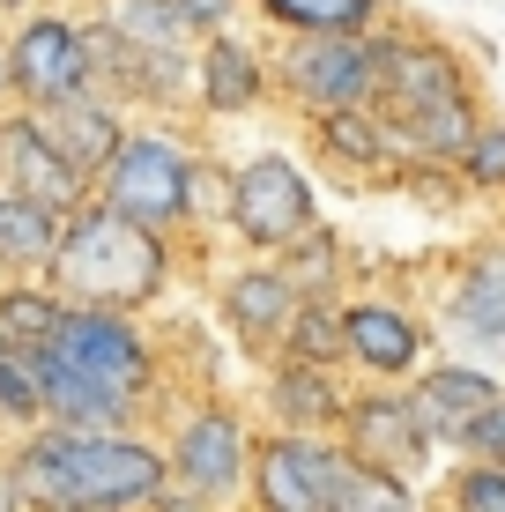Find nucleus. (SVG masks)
<instances>
[{
	"label": "nucleus",
	"mask_w": 505,
	"mask_h": 512,
	"mask_svg": "<svg viewBox=\"0 0 505 512\" xmlns=\"http://www.w3.org/2000/svg\"><path fill=\"white\" fill-rule=\"evenodd\" d=\"M38 282L75 312H127L134 320L142 305H156L179 282V253H171V238H149L134 223L104 216L97 201H82L60 223V245H52Z\"/></svg>",
	"instance_id": "obj_3"
},
{
	"label": "nucleus",
	"mask_w": 505,
	"mask_h": 512,
	"mask_svg": "<svg viewBox=\"0 0 505 512\" xmlns=\"http://www.w3.org/2000/svg\"><path fill=\"white\" fill-rule=\"evenodd\" d=\"M0 112H8V67H0Z\"/></svg>",
	"instance_id": "obj_34"
},
{
	"label": "nucleus",
	"mask_w": 505,
	"mask_h": 512,
	"mask_svg": "<svg viewBox=\"0 0 505 512\" xmlns=\"http://www.w3.org/2000/svg\"><path fill=\"white\" fill-rule=\"evenodd\" d=\"M0 67H8V104L15 112H45L82 90H97L90 38H82L75 8H23L0 23Z\"/></svg>",
	"instance_id": "obj_6"
},
{
	"label": "nucleus",
	"mask_w": 505,
	"mask_h": 512,
	"mask_svg": "<svg viewBox=\"0 0 505 512\" xmlns=\"http://www.w3.org/2000/svg\"><path fill=\"white\" fill-rule=\"evenodd\" d=\"M0 193H23V201L52 208V216H75L90 201V179L52 149V134L38 127V112H0Z\"/></svg>",
	"instance_id": "obj_14"
},
{
	"label": "nucleus",
	"mask_w": 505,
	"mask_h": 512,
	"mask_svg": "<svg viewBox=\"0 0 505 512\" xmlns=\"http://www.w3.org/2000/svg\"><path fill=\"white\" fill-rule=\"evenodd\" d=\"M223 223H231V238L246 245L253 260H275L320 223V193H312L298 156L260 149V156L223 171Z\"/></svg>",
	"instance_id": "obj_7"
},
{
	"label": "nucleus",
	"mask_w": 505,
	"mask_h": 512,
	"mask_svg": "<svg viewBox=\"0 0 505 512\" xmlns=\"http://www.w3.org/2000/svg\"><path fill=\"white\" fill-rule=\"evenodd\" d=\"M38 127L52 134V149L67 156V164L82 171V179L97 186V171L112 164V149H119V134H127V112H119L112 97H97V90H82V97H67V104H45L38 112Z\"/></svg>",
	"instance_id": "obj_19"
},
{
	"label": "nucleus",
	"mask_w": 505,
	"mask_h": 512,
	"mask_svg": "<svg viewBox=\"0 0 505 512\" xmlns=\"http://www.w3.org/2000/svg\"><path fill=\"white\" fill-rule=\"evenodd\" d=\"M201 149L186 134H171V127H134L127 119V134H119V149H112V164L97 171V186H90V201L104 208V216H119V223H134V231H149V238H179L186 223L201 216Z\"/></svg>",
	"instance_id": "obj_4"
},
{
	"label": "nucleus",
	"mask_w": 505,
	"mask_h": 512,
	"mask_svg": "<svg viewBox=\"0 0 505 512\" xmlns=\"http://www.w3.org/2000/svg\"><path fill=\"white\" fill-rule=\"evenodd\" d=\"M275 90H268V52L238 30H208L194 45V104L208 119H246L260 112Z\"/></svg>",
	"instance_id": "obj_17"
},
{
	"label": "nucleus",
	"mask_w": 505,
	"mask_h": 512,
	"mask_svg": "<svg viewBox=\"0 0 505 512\" xmlns=\"http://www.w3.org/2000/svg\"><path fill=\"white\" fill-rule=\"evenodd\" d=\"M275 38H364L387 23V0H246Z\"/></svg>",
	"instance_id": "obj_21"
},
{
	"label": "nucleus",
	"mask_w": 505,
	"mask_h": 512,
	"mask_svg": "<svg viewBox=\"0 0 505 512\" xmlns=\"http://www.w3.org/2000/svg\"><path fill=\"white\" fill-rule=\"evenodd\" d=\"M30 8H75V0H30Z\"/></svg>",
	"instance_id": "obj_33"
},
{
	"label": "nucleus",
	"mask_w": 505,
	"mask_h": 512,
	"mask_svg": "<svg viewBox=\"0 0 505 512\" xmlns=\"http://www.w3.org/2000/svg\"><path fill=\"white\" fill-rule=\"evenodd\" d=\"M0 490L23 512H149L164 505V446L142 431H15Z\"/></svg>",
	"instance_id": "obj_2"
},
{
	"label": "nucleus",
	"mask_w": 505,
	"mask_h": 512,
	"mask_svg": "<svg viewBox=\"0 0 505 512\" xmlns=\"http://www.w3.org/2000/svg\"><path fill=\"white\" fill-rule=\"evenodd\" d=\"M0 453H8V431H0Z\"/></svg>",
	"instance_id": "obj_35"
},
{
	"label": "nucleus",
	"mask_w": 505,
	"mask_h": 512,
	"mask_svg": "<svg viewBox=\"0 0 505 512\" xmlns=\"http://www.w3.org/2000/svg\"><path fill=\"white\" fill-rule=\"evenodd\" d=\"M268 431H298V438H335L342 401H350V372H320V364H268Z\"/></svg>",
	"instance_id": "obj_18"
},
{
	"label": "nucleus",
	"mask_w": 505,
	"mask_h": 512,
	"mask_svg": "<svg viewBox=\"0 0 505 512\" xmlns=\"http://www.w3.org/2000/svg\"><path fill=\"white\" fill-rule=\"evenodd\" d=\"M461 193H483V201H505V119L483 112V127L468 134V149L454 156Z\"/></svg>",
	"instance_id": "obj_28"
},
{
	"label": "nucleus",
	"mask_w": 505,
	"mask_h": 512,
	"mask_svg": "<svg viewBox=\"0 0 505 512\" xmlns=\"http://www.w3.org/2000/svg\"><path fill=\"white\" fill-rule=\"evenodd\" d=\"M372 30L364 38H283L268 52V90L290 104L298 119L357 112L372 104Z\"/></svg>",
	"instance_id": "obj_9"
},
{
	"label": "nucleus",
	"mask_w": 505,
	"mask_h": 512,
	"mask_svg": "<svg viewBox=\"0 0 505 512\" xmlns=\"http://www.w3.org/2000/svg\"><path fill=\"white\" fill-rule=\"evenodd\" d=\"M30 8V0H0V23H8V15H23Z\"/></svg>",
	"instance_id": "obj_32"
},
{
	"label": "nucleus",
	"mask_w": 505,
	"mask_h": 512,
	"mask_svg": "<svg viewBox=\"0 0 505 512\" xmlns=\"http://www.w3.org/2000/svg\"><path fill=\"white\" fill-rule=\"evenodd\" d=\"M283 364H320V372H342V297H298L283 327Z\"/></svg>",
	"instance_id": "obj_24"
},
{
	"label": "nucleus",
	"mask_w": 505,
	"mask_h": 512,
	"mask_svg": "<svg viewBox=\"0 0 505 512\" xmlns=\"http://www.w3.org/2000/svg\"><path fill=\"white\" fill-rule=\"evenodd\" d=\"M60 223L67 216L23 201V193H0V282H38L52 245H60Z\"/></svg>",
	"instance_id": "obj_23"
},
{
	"label": "nucleus",
	"mask_w": 505,
	"mask_h": 512,
	"mask_svg": "<svg viewBox=\"0 0 505 512\" xmlns=\"http://www.w3.org/2000/svg\"><path fill=\"white\" fill-rule=\"evenodd\" d=\"M498 386H505V372H491V364L424 357V372H416L402 394H409V409H416V423H424L431 446H439V453H461L468 423H476V416L498 401Z\"/></svg>",
	"instance_id": "obj_15"
},
{
	"label": "nucleus",
	"mask_w": 505,
	"mask_h": 512,
	"mask_svg": "<svg viewBox=\"0 0 505 512\" xmlns=\"http://www.w3.org/2000/svg\"><path fill=\"white\" fill-rule=\"evenodd\" d=\"M439 334H446V357L468 364H505V245H468L454 260L439 290Z\"/></svg>",
	"instance_id": "obj_12"
},
{
	"label": "nucleus",
	"mask_w": 505,
	"mask_h": 512,
	"mask_svg": "<svg viewBox=\"0 0 505 512\" xmlns=\"http://www.w3.org/2000/svg\"><path fill=\"white\" fill-rule=\"evenodd\" d=\"M45 409H38V379H30V364H23V349L15 342H0V431H38Z\"/></svg>",
	"instance_id": "obj_30"
},
{
	"label": "nucleus",
	"mask_w": 505,
	"mask_h": 512,
	"mask_svg": "<svg viewBox=\"0 0 505 512\" xmlns=\"http://www.w3.org/2000/svg\"><path fill=\"white\" fill-rule=\"evenodd\" d=\"M327 512H424V498H416L409 475L342 461V483H335V505H327Z\"/></svg>",
	"instance_id": "obj_26"
},
{
	"label": "nucleus",
	"mask_w": 505,
	"mask_h": 512,
	"mask_svg": "<svg viewBox=\"0 0 505 512\" xmlns=\"http://www.w3.org/2000/svg\"><path fill=\"white\" fill-rule=\"evenodd\" d=\"M275 268L298 282V297H342V282H350V245L335 238V223H312L290 253H275Z\"/></svg>",
	"instance_id": "obj_25"
},
{
	"label": "nucleus",
	"mask_w": 505,
	"mask_h": 512,
	"mask_svg": "<svg viewBox=\"0 0 505 512\" xmlns=\"http://www.w3.org/2000/svg\"><path fill=\"white\" fill-rule=\"evenodd\" d=\"M246 468H253V423L231 401H194L164 438V505L223 512L246 498Z\"/></svg>",
	"instance_id": "obj_5"
},
{
	"label": "nucleus",
	"mask_w": 505,
	"mask_h": 512,
	"mask_svg": "<svg viewBox=\"0 0 505 512\" xmlns=\"http://www.w3.org/2000/svg\"><path fill=\"white\" fill-rule=\"evenodd\" d=\"M461 461H498L505 468V386H498V401L483 409L476 423H468V438H461Z\"/></svg>",
	"instance_id": "obj_31"
},
{
	"label": "nucleus",
	"mask_w": 505,
	"mask_h": 512,
	"mask_svg": "<svg viewBox=\"0 0 505 512\" xmlns=\"http://www.w3.org/2000/svg\"><path fill=\"white\" fill-rule=\"evenodd\" d=\"M372 112L387 119H409V112H431V104L446 97H468L476 90V67H468L461 45H446L439 30H416L402 15H387V23L372 30Z\"/></svg>",
	"instance_id": "obj_8"
},
{
	"label": "nucleus",
	"mask_w": 505,
	"mask_h": 512,
	"mask_svg": "<svg viewBox=\"0 0 505 512\" xmlns=\"http://www.w3.org/2000/svg\"><path fill=\"white\" fill-rule=\"evenodd\" d=\"M60 297L45 290V282H0V342L15 349H38L52 327H60Z\"/></svg>",
	"instance_id": "obj_27"
},
{
	"label": "nucleus",
	"mask_w": 505,
	"mask_h": 512,
	"mask_svg": "<svg viewBox=\"0 0 505 512\" xmlns=\"http://www.w3.org/2000/svg\"><path fill=\"white\" fill-rule=\"evenodd\" d=\"M439 512H505V468L498 461H454L439 483Z\"/></svg>",
	"instance_id": "obj_29"
},
{
	"label": "nucleus",
	"mask_w": 505,
	"mask_h": 512,
	"mask_svg": "<svg viewBox=\"0 0 505 512\" xmlns=\"http://www.w3.org/2000/svg\"><path fill=\"white\" fill-rule=\"evenodd\" d=\"M335 446L350 453V461L364 468H387V475H424L431 468V438L424 423H416L409 394L402 386H350V401H342V423H335Z\"/></svg>",
	"instance_id": "obj_13"
},
{
	"label": "nucleus",
	"mask_w": 505,
	"mask_h": 512,
	"mask_svg": "<svg viewBox=\"0 0 505 512\" xmlns=\"http://www.w3.org/2000/svg\"><path fill=\"white\" fill-rule=\"evenodd\" d=\"M483 127V97L468 90V97H446V104H431V112H409V119H394V156L402 164H454V156L468 149V134Z\"/></svg>",
	"instance_id": "obj_22"
},
{
	"label": "nucleus",
	"mask_w": 505,
	"mask_h": 512,
	"mask_svg": "<svg viewBox=\"0 0 505 512\" xmlns=\"http://www.w3.org/2000/svg\"><path fill=\"white\" fill-rule=\"evenodd\" d=\"M38 409L60 431H142V409L164 386V357L127 312H60L38 349H23Z\"/></svg>",
	"instance_id": "obj_1"
},
{
	"label": "nucleus",
	"mask_w": 505,
	"mask_h": 512,
	"mask_svg": "<svg viewBox=\"0 0 505 512\" xmlns=\"http://www.w3.org/2000/svg\"><path fill=\"white\" fill-rule=\"evenodd\" d=\"M305 127H312V149H320L335 171H350V179H387V171H402L394 134H387V119H379L372 104H357V112H327V119H305Z\"/></svg>",
	"instance_id": "obj_20"
},
{
	"label": "nucleus",
	"mask_w": 505,
	"mask_h": 512,
	"mask_svg": "<svg viewBox=\"0 0 505 512\" xmlns=\"http://www.w3.org/2000/svg\"><path fill=\"white\" fill-rule=\"evenodd\" d=\"M350 453L335 438H298V431H253V468H246V505L253 512H327Z\"/></svg>",
	"instance_id": "obj_11"
},
{
	"label": "nucleus",
	"mask_w": 505,
	"mask_h": 512,
	"mask_svg": "<svg viewBox=\"0 0 505 512\" xmlns=\"http://www.w3.org/2000/svg\"><path fill=\"white\" fill-rule=\"evenodd\" d=\"M424 357H439V334L402 297H342V372L364 386H409L424 372Z\"/></svg>",
	"instance_id": "obj_10"
},
{
	"label": "nucleus",
	"mask_w": 505,
	"mask_h": 512,
	"mask_svg": "<svg viewBox=\"0 0 505 512\" xmlns=\"http://www.w3.org/2000/svg\"><path fill=\"white\" fill-rule=\"evenodd\" d=\"M216 312H223V327H231V342L246 349V357H268L275 364L283 327H290V312H298V282L275 268V260H246V268L223 275Z\"/></svg>",
	"instance_id": "obj_16"
}]
</instances>
